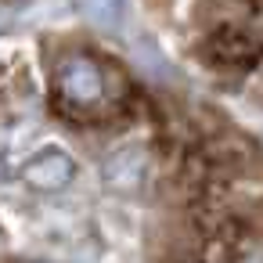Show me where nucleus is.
Returning a JSON list of instances; mask_svg holds the SVG:
<instances>
[{
  "label": "nucleus",
  "mask_w": 263,
  "mask_h": 263,
  "mask_svg": "<svg viewBox=\"0 0 263 263\" xmlns=\"http://www.w3.org/2000/svg\"><path fill=\"white\" fill-rule=\"evenodd\" d=\"M58 90H62V98H69L76 105H94L105 94V76L90 58L72 54L58 65Z\"/></svg>",
  "instance_id": "nucleus-1"
},
{
  "label": "nucleus",
  "mask_w": 263,
  "mask_h": 263,
  "mask_svg": "<svg viewBox=\"0 0 263 263\" xmlns=\"http://www.w3.org/2000/svg\"><path fill=\"white\" fill-rule=\"evenodd\" d=\"M22 177H26V184L36 187V191H58V187H65V184L76 177V162H72L69 152L47 148V152H40V155H33V159L26 162Z\"/></svg>",
  "instance_id": "nucleus-2"
},
{
  "label": "nucleus",
  "mask_w": 263,
  "mask_h": 263,
  "mask_svg": "<svg viewBox=\"0 0 263 263\" xmlns=\"http://www.w3.org/2000/svg\"><path fill=\"white\" fill-rule=\"evenodd\" d=\"M144 173H148V159H144L141 148H123V152L108 155V162H105V180L112 187H119V191L141 187Z\"/></svg>",
  "instance_id": "nucleus-3"
},
{
  "label": "nucleus",
  "mask_w": 263,
  "mask_h": 263,
  "mask_svg": "<svg viewBox=\"0 0 263 263\" xmlns=\"http://www.w3.org/2000/svg\"><path fill=\"white\" fill-rule=\"evenodd\" d=\"M87 11H90L98 22L112 26V22L119 18V0H87Z\"/></svg>",
  "instance_id": "nucleus-4"
}]
</instances>
